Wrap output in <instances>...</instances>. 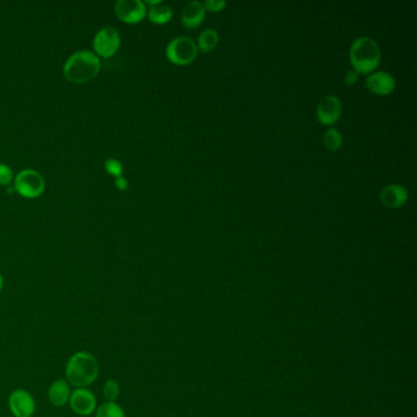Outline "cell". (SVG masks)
Returning <instances> with one entry per match:
<instances>
[{
	"label": "cell",
	"mask_w": 417,
	"mask_h": 417,
	"mask_svg": "<svg viewBox=\"0 0 417 417\" xmlns=\"http://www.w3.org/2000/svg\"><path fill=\"white\" fill-rule=\"evenodd\" d=\"M98 374L100 364L96 357L87 351H78L67 361L65 369L67 382L76 388H86L91 385Z\"/></svg>",
	"instance_id": "1"
},
{
	"label": "cell",
	"mask_w": 417,
	"mask_h": 417,
	"mask_svg": "<svg viewBox=\"0 0 417 417\" xmlns=\"http://www.w3.org/2000/svg\"><path fill=\"white\" fill-rule=\"evenodd\" d=\"M349 57L355 71L359 74H369L378 67L382 53L379 44L374 39L362 36L351 43Z\"/></svg>",
	"instance_id": "2"
},
{
	"label": "cell",
	"mask_w": 417,
	"mask_h": 417,
	"mask_svg": "<svg viewBox=\"0 0 417 417\" xmlns=\"http://www.w3.org/2000/svg\"><path fill=\"white\" fill-rule=\"evenodd\" d=\"M101 70V62L90 50L72 54L64 65V75L69 81L83 83L93 80Z\"/></svg>",
	"instance_id": "3"
},
{
	"label": "cell",
	"mask_w": 417,
	"mask_h": 417,
	"mask_svg": "<svg viewBox=\"0 0 417 417\" xmlns=\"http://www.w3.org/2000/svg\"><path fill=\"white\" fill-rule=\"evenodd\" d=\"M197 52L198 48L196 42L187 36H179L172 39L165 49L169 62L175 65H187L193 62L196 59Z\"/></svg>",
	"instance_id": "4"
},
{
	"label": "cell",
	"mask_w": 417,
	"mask_h": 417,
	"mask_svg": "<svg viewBox=\"0 0 417 417\" xmlns=\"http://www.w3.org/2000/svg\"><path fill=\"white\" fill-rule=\"evenodd\" d=\"M14 189L21 196L36 198L41 196L44 191V179L39 172L26 169L18 174V177L15 178Z\"/></svg>",
	"instance_id": "5"
},
{
	"label": "cell",
	"mask_w": 417,
	"mask_h": 417,
	"mask_svg": "<svg viewBox=\"0 0 417 417\" xmlns=\"http://www.w3.org/2000/svg\"><path fill=\"white\" fill-rule=\"evenodd\" d=\"M120 47V36L114 27L102 29L95 37L93 48L103 58L113 57Z\"/></svg>",
	"instance_id": "6"
},
{
	"label": "cell",
	"mask_w": 417,
	"mask_h": 417,
	"mask_svg": "<svg viewBox=\"0 0 417 417\" xmlns=\"http://www.w3.org/2000/svg\"><path fill=\"white\" fill-rule=\"evenodd\" d=\"M116 14L123 22L137 24L144 19L147 9L141 0H119L116 1Z\"/></svg>",
	"instance_id": "7"
},
{
	"label": "cell",
	"mask_w": 417,
	"mask_h": 417,
	"mask_svg": "<svg viewBox=\"0 0 417 417\" xmlns=\"http://www.w3.org/2000/svg\"><path fill=\"white\" fill-rule=\"evenodd\" d=\"M343 111L341 102L334 95L323 97L317 106L316 116L318 121L323 125L336 124Z\"/></svg>",
	"instance_id": "8"
},
{
	"label": "cell",
	"mask_w": 417,
	"mask_h": 417,
	"mask_svg": "<svg viewBox=\"0 0 417 417\" xmlns=\"http://www.w3.org/2000/svg\"><path fill=\"white\" fill-rule=\"evenodd\" d=\"M9 409L15 417H32L36 403L31 393L24 389H16L9 397Z\"/></svg>",
	"instance_id": "9"
},
{
	"label": "cell",
	"mask_w": 417,
	"mask_h": 417,
	"mask_svg": "<svg viewBox=\"0 0 417 417\" xmlns=\"http://www.w3.org/2000/svg\"><path fill=\"white\" fill-rule=\"evenodd\" d=\"M69 403L72 411L80 416L91 415L97 408V399L90 389L77 388L70 394Z\"/></svg>",
	"instance_id": "10"
},
{
	"label": "cell",
	"mask_w": 417,
	"mask_h": 417,
	"mask_svg": "<svg viewBox=\"0 0 417 417\" xmlns=\"http://www.w3.org/2000/svg\"><path fill=\"white\" fill-rule=\"evenodd\" d=\"M364 85L369 91L377 96H388L395 90L397 81L392 74L381 70V71L371 72L366 78Z\"/></svg>",
	"instance_id": "11"
},
{
	"label": "cell",
	"mask_w": 417,
	"mask_h": 417,
	"mask_svg": "<svg viewBox=\"0 0 417 417\" xmlns=\"http://www.w3.org/2000/svg\"><path fill=\"white\" fill-rule=\"evenodd\" d=\"M408 200V190L399 184L387 185L379 192V201L385 208H400Z\"/></svg>",
	"instance_id": "12"
},
{
	"label": "cell",
	"mask_w": 417,
	"mask_h": 417,
	"mask_svg": "<svg viewBox=\"0 0 417 417\" xmlns=\"http://www.w3.org/2000/svg\"><path fill=\"white\" fill-rule=\"evenodd\" d=\"M205 15H206V9L201 1L192 0L182 8L180 18H182V25L185 27L195 29L202 24V21L205 19Z\"/></svg>",
	"instance_id": "13"
},
{
	"label": "cell",
	"mask_w": 417,
	"mask_h": 417,
	"mask_svg": "<svg viewBox=\"0 0 417 417\" xmlns=\"http://www.w3.org/2000/svg\"><path fill=\"white\" fill-rule=\"evenodd\" d=\"M70 387L67 379H58L48 389V400L55 408H62L70 399Z\"/></svg>",
	"instance_id": "14"
},
{
	"label": "cell",
	"mask_w": 417,
	"mask_h": 417,
	"mask_svg": "<svg viewBox=\"0 0 417 417\" xmlns=\"http://www.w3.org/2000/svg\"><path fill=\"white\" fill-rule=\"evenodd\" d=\"M173 18V10L169 5L160 3L158 5L151 6L149 10V19L151 22L157 25H163L169 22Z\"/></svg>",
	"instance_id": "15"
},
{
	"label": "cell",
	"mask_w": 417,
	"mask_h": 417,
	"mask_svg": "<svg viewBox=\"0 0 417 417\" xmlns=\"http://www.w3.org/2000/svg\"><path fill=\"white\" fill-rule=\"evenodd\" d=\"M219 42V34L214 29H206L202 31L201 34L198 36L197 39V48L202 50V52H211L216 48Z\"/></svg>",
	"instance_id": "16"
},
{
	"label": "cell",
	"mask_w": 417,
	"mask_h": 417,
	"mask_svg": "<svg viewBox=\"0 0 417 417\" xmlns=\"http://www.w3.org/2000/svg\"><path fill=\"white\" fill-rule=\"evenodd\" d=\"M323 144H324L328 151L336 152L338 149H341V146H343V135L336 128H329V129L326 130V132L323 135Z\"/></svg>",
	"instance_id": "17"
},
{
	"label": "cell",
	"mask_w": 417,
	"mask_h": 417,
	"mask_svg": "<svg viewBox=\"0 0 417 417\" xmlns=\"http://www.w3.org/2000/svg\"><path fill=\"white\" fill-rule=\"evenodd\" d=\"M96 417H126L119 404L106 402L97 409Z\"/></svg>",
	"instance_id": "18"
},
{
	"label": "cell",
	"mask_w": 417,
	"mask_h": 417,
	"mask_svg": "<svg viewBox=\"0 0 417 417\" xmlns=\"http://www.w3.org/2000/svg\"><path fill=\"white\" fill-rule=\"evenodd\" d=\"M119 394V383L116 382V379H108V381H106V383L103 385V397L106 399V402L116 403Z\"/></svg>",
	"instance_id": "19"
},
{
	"label": "cell",
	"mask_w": 417,
	"mask_h": 417,
	"mask_svg": "<svg viewBox=\"0 0 417 417\" xmlns=\"http://www.w3.org/2000/svg\"><path fill=\"white\" fill-rule=\"evenodd\" d=\"M104 167H106V170L108 173L113 175V177H116V178H119V177H123V164L120 163L119 160H116V159H107L106 164H104Z\"/></svg>",
	"instance_id": "20"
},
{
	"label": "cell",
	"mask_w": 417,
	"mask_h": 417,
	"mask_svg": "<svg viewBox=\"0 0 417 417\" xmlns=\"http://www.w3.org/2000/svg\"><path fill=\"white\" fill-rule=\"evenodd\" d=\"M205 9L212 13H219L221 10L226 9V0H206L203 3Z\"/></svg>",
	"instance_id": "21"
},
{
	"label": "cell",
	"mask_w": 417,
	"mask_h": 417,
	"mask_svg": "<svg viewBox=\"0 0 417 417\" xmlns=\"http://www.w3.org/2000/svg\"><path fill=\"white\" fill-rule=\"evenodd\" d=\"M13 180V170L6 164H0V185L6 186Z\"/></svg>",
	"instance_id": "22"
},
{
	"label": "cell",
	"mask_w": 417,
	"mask_h": 417,
	"mask_svg": "<svg viewBox=\"0 0 417 417\" xmlns=\"http://www.w3.org/2000/svg\"><path fill=\"white\" fill-rule=\"evenodd\" d=\"M357 78H359V72L355 71L354 69H350V70H348V71L346 72L344 81H346L348 86H353V85H355Z\"/></svg>",
	"instance_id": "23"
},
{
	"label": "cell",
	"mask_w": 417,
	"mask_h": 417,
	"mask_svg": "<svg viewBox=\"0 0 417 417\" xmlns=\"http://www.w3.org/2000/svg\"><path fill=\"white\" fill-rule=\"evenodd\" d=\"M116 186L121 191H124L129 186V184H128V180L124 177H119V178H116Z\"/></svg>",
	"instance_id": "24"
},
{
	"label": "cell",
	"mask_w": 417,
	"mask_h": 417,
	"mask_svg": "<svg viewBox=\"0 0 417 417\" xmlns=\"http://www.w3.org/2000/svg\"><path fill=\"white\" fill-rule=\"evenodd\" d=\"M3 284H4V280H3V275L0 274V292H1V289H3Z\"/></svg>",
	"instance_id": "25"
}]
</instances>
